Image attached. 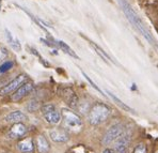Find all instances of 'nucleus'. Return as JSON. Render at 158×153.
Masks as SVG:
<instances>
[{"label":"nucleus","instance_id":"nucleus-1","mask_svg":"<svg viewBox=\"0 0 158 153\" xmlns=\"http://www.w3.org/2000/svg\"><path fill=\"white\" fill-rule=\"evenodd\" d=\"M120 2V6L122 8L123 12L126 15V17L128 18V20L135 26L137 30L140 32L143 36V38L145 39L148 42H150V44H152L153 46H156V41L153 38L152 33L148 30V28L144 26V24L142 23L141 18L139 17V15L135 12V10L132 9V6L127 2V0H118Z\"/></svg>","mask_w":158,"mask_h":153},{"label":"nucleus","instance_id":"nucleus-2","mask_svg":"<svg viewBox=\"0 0 158 153\" xmlns=\"http://www.w3.org/2000/svg\"><path fill=\"white\" fill-rule=\"evenodd\" d=\"M110 115V108L104 103H95L89 110L88 119L92 125H98L105 122Z\"/></svg>","mask_w":158,"mask_h":153},{"label":"nucleus","instance_id":"nucleus-3","mask_svg":"<svg viewBox=\"0 0 158 153\" xmlns=\"http://www.w3.org/2000/svg\"><path fill=\"white\" fill-rule=\"evenodd\" d=\"M42 113L45 120L50 124H58L61 121V113L58 111L53 104H45L42 107Z\"/></svg>","mask_w":158,"mask_h":153},{"label":"nucleus","instance_id":"nucleus-4","mask_svg":"<svg viewBox=\"0 0 158 153\" xmlns=\"http://www.w3.org/2000/svg\"><path fill=\"white\" fill-rule=\"evenodd\" d=\"M123 132H124V125L121 123H118V124H114V125H112V126H110L108 129V131L105 133V135L103 136V139H102L103 145H105V146L110 145L111 142L115 141L121 135H122Z\"/></svg>","mask_w":158,"mask_h":153},{"label":"nucleus","instance_id":"nucleus-5","mask_svg":"<svg viewBox=\"0 0 158 153\" xmlns=\"http://www.w3.org/2000/svg\"><path fill=\"white\" fill-rule=\"evenodd\" d=\"M61 117L63 118L64 122H65L66 126H69V129H79L82 125V121L81 118L78 115H76L74 111L67 109V108H63L61 111Z\"/></svg>","mask_w":158,"mask_h":153},{"label":"nucleus","instance_id":"nucleus-6","mask_svg":"<svg viewBox=\"0 0 158 153\" xmlns=\"http://www.w3.org/2000/svg\"><path fill=\"white\" fill-rule=\"evenodd\" d=\"M59 96L65 101V103L69 107L77 108L79 104L78 96L72 87H62L59 90Z\"/></svg>","mask_w":158,"mask_h":153},{"label":"nucleus","instance_id":"nucleus-7","mask_svg":"<svg viewBox=\"0 0 158 153\" xmlns=\"http://www.w3.org/2000/svg\"><path fill=\"white\" fill-rule=\"evenodd\" d=\"M27 79V76L25 74H19L18 76H16L15 78L8 83V85L3 86V87L0 89V96H6V94L11 93L12 91H15L18 87L23 85Z\"/></svg>","mask_w":158,"mask_h":153},{"label":"nucleus","instance_id":"nucleus-8","mask_svg":"<svg viewBox=\"0 0 158 153\" xmlns=\"http://www.w3.org/2000/svg\"><path fill=\"white\" fill-rule=\"evenodd\" d=\"M131 142V133H124L115 140V147L114 151L115 153H127Z\"/></svg>","mask_w":158,"mask_h":153},{"label":"nucleus","instance_id":"nucleus-9","mask_svg":"<svg viewBox=\"0 0 158 153\" xmlns=\"http://www.w3.org/2000/svg\"><path fill=\"white\" fill-rule=\"evenodd\" d=\"M34 86L32 83H23L20 87H18L17 89L15 90L14 94H12V101L14 102H18L23 99V97L27 96L28 94L31 93V91L33 90Z\"/></svg>","mask_w":158,"mask_h":153},{"label":"nucleus","instance_id":"nucleus-10","mask_svg":"<svg viewBox=\"0 0 158 153\" xmlns=\"http://www.w3.org/2000/svg\"><path fill=\"white\" fill-rule=\"evenodd\" d=\"M49 135H50V138H52L55 142H58V143L66 142L69 138V133L62 129H52V131L49 132Z\"/></svg>","mask_w":158,"mask_h":153},{"label":"nucleus","instance_id":"nucleus-11","mask_svg":"<svg viewBox=\"0 0 158 153\" xmlns=\"http://www.w3.org/2000/svg\"><path fill=\"white\" fill-rule=\"evenodd\" d=\"M27 117L23 111L20 110H15L10 113L8 116L6 117V122H13V123H19V122L26 120Z\"/></svg>","mask_w":158,"mask_h":153},{"label":"nucleus","instance_id":"nucleus-12","mask_svg":"<svg viewBox=\"0 0 158 153\" xmlns=\"http://www.w3.org/2000/svg\"><path fill=\"white\" fill-rule=\"evenodd\" d=\"M36 147H38V151L40 153H48L50 149L47 139L42 135L38 136V138H36Z\"/></svg>","mask_w":158,"mask_h":153},{"label":"nucleus","instance_id":"nucleus-13","mask_svg":"<svg viewBox=\"0 0 158 153\" xmlns=\"http://www.w3.org/2000/svg\"><path fill=\"white\" fill-rule=\"evenodd\" d=\"M19 151H22L23 153H30L33 151V141L31 138H27L22 140L17 145Z\"/></svg>","mask_w":158,"mask_h":153},{"label":"nucleus","instance_id":"nucleus-14","mask_svg":"<svg viewBox=\"0 0 158 153\" xmlns=\"http://www.w3.org/2000/svg\"><path fill=\"white\" fill-rule=\"evenodd\" d=\"M6 40H8L11 47H12L15 52H20V49H22V45H20L19 41H18L8 29H6Z\"/></svg>","mask_w":158,"mask_h":153},{"label":"nucleus","instance_id":"nucleus-15","mask_svg":"<svg viewBox=\"0 0 158 153\" xmlns=\"http://www.w3.org/2000/svg\"><path fill=\"white\" fill-rule=\"evenodd\" d=\"M26 133V126L23 123H15L11 129V135L14 137H20V136H24Z\"/></svg>","mask_w":158,"mask_h":153},{"label":"nucleus","instance_id":"nucleus-16","mask_svg":"<svg viewBox=\"0 0 158 153\" xmlns=\"http://www.w3.org/2000/svg\"><path fill=\"white\" fill-rule=\"evenodd\" d=\"M107 93H108V94H109V96H110L111 99L113 100V102H114V103L117 104L118 106H120V107L122 108V109H124V110H126V111H129V113H132V111H134V109H132L131 107H129L128 105H126L125 103H123V102L121 101V100L118 99V97L115 96L113 93H111L110 91H107Z\"/></svg>","mask_w":158,"mask_h":153},{"label":"nucleus","instance_id":"nucleus-17","mask_svg":"<svg viewBox=\"0 0 158 153\" xmlns=\"http://www.w3.org/2000/svg\"><path fill=\"white\" fill-rule=\"evenodd\" d=\"M90 43H91V45L93 46V48H94V49L96 50V53H97V54H98L99 56H101V57L103 58L104 60H105V61L107 62V63H109V61H112V62H114L112 59H111L110 57H109V55L107 54V53L105 52V50H104L102 47H99V46L97 45V44L93 43V42H91V41H90Z\"/></svg>","mask_w":158,"mask_h":153},{"label":"nucleus","instance_id":"nucleus-18","mask_svg":"<svg viewBox=\"0 0 158 153\" xmlns=\"http://www.w3.org/2000/svg\"><path fill=\"white\" fill-rule=\"evenodd\" d=\"M55 42H56V44H57V45L59 46V47L61 48L62 50H64V52H65L67 55H69V56H72V57L78 59V56L75 54V52H74V50L72 49V48L69 47V46L67 45L66 43H64L63 41H55Z\"/></svg>","mask_w":158,"mask_h":153},{"label":"nucleus","instance_id":"nucleus-19","mask_svg":"<svg viewBox=\"0 0 158 153\" xmlns=\"http://www.w3.org/2000/svg\"><path fill=\"white\" fill-rule=\"evenodd\" d=\"M40 107L39 105V102L36 101V100H32V101H30L29 103H28L27 105V109L30 111V113H33V111L38 110Z\"/></svg>","mask_w":158,"mask_h":153},{"label":"nucleus","instance_id":"nucleus-20","mask_svg":"<svg viewBox=\"0 0 158 153\" xmlns=\"http://www.w3.org/2000/svg\"><path fill=\"white\" fill-rule=\"evenodd\" d=\"M134 153H148V148H146L145 143L140 142L135 147Z\"/></svg>","mask_w":158,"mask_h":153},{"label":"nucleus","instance_id":"nucleus-21","mask_svg":"<svg viewBox=\"0 0 158 153\" xmlns=\"http://www.w3.org/2000/svg\"><path fill=\"white\" fill-rule=\"evenodd\" d=\"M14 63L12 61H6L4 62L3 64H1L0 66V73H6V72H8L9 70H11L13 68Z\"/></svg>","mask_w":158,"mask_h":153},{"label":"nucleus","instance_id":"nucleus-22","mask_svg":"<svg viewBox=\"0 0 158 153\" xmlns=\"http://www.w3.org/2000/svg\"><path fill=\"white\" fill-rule=\"evenodd\" d=\"M82 75H83V76H85V79H87V80H88V82H89L90 83H91V85H92V87H93V88H94V89H96V90H97V91H98V92H101V93H102V94H104V93H103V91H102V90H101V89H99V88H98V87H97V86H96V85H95V83H93V82H92V79H90V77H89V76H88V75H87V74H85V72H82Z\"/></svg>","mask_w":158,"mask_h":153},{"label":"nucleus","instance_id":"nucleus-23","mask_svg":"<svg viewBox=\"0 0 158 153\" xmlns=\"http://www.w3.org/2000/svg\"><path fill=\"white\" fill-rule=\"evenodd\" d=\"M8 55H9L8 49H6V47H3V46H1V47H0V61H2Z\"/></svg>","mask_w":158,"mask_h":153},{"label":"nucleus","instance_id":"nucleus-24","mask_svg":"<svg viewBox=\"0 0 158 153\" xmlns=\"http://www.w3.org/2000/svg\"><path fill=\"white\" fill-rule=\"evenodd\" d=\"M103 153H115V151H114V150H112V149H109V148H107V149L104 150Z\"/></svg>","mask_w":158,"mask_h":153},{"label":"nucleus","instance_id":"nucleus-25","mask_svg":"<svg viewBox=\"0 0 158 153\" xmlns=\"http://www.w3.org/2000/svg\"><path fill=\"white\" fill-rule=\"evenodd\" d=\"M155 153H158V151H156V152H155Z\"/></svg>","mask_w":158,"mask_h":153}]
</instances>
